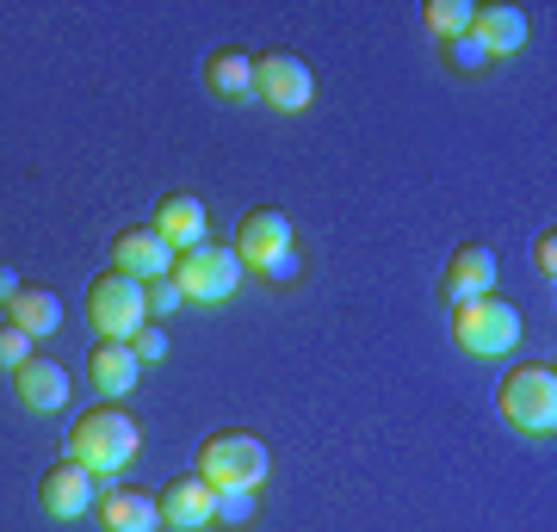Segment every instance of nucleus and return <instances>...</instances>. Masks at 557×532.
Instances as JSON below:
<instances>
[{"instance_id":"obj_1","label":"nucleus","mask_w":557,"mask_h":532,"mask_svg":"<svg viewBox=\"0 0 557 532\" xmlns=\"http://www.w3.org/2000/svg\"><path fill=\"white\" fill-rule=\"evenodd\" d=\"M69 458H75L81 471H94V477H119L131 471V458L143 453V428H137V415H124L119 403H100V409H87L69 428Z\"/></svg>"},{"instance_id":"obj_2","label":"nucleus","mask_w":557,"mask_h":532,"mask_svg":"<svg viewBox=\"0 0 557 532\" xmlns=\"http://www.w3.org/2000/svg\"><path fill=\"white\" fill-rule=\"evenodd\" d=\"M267 471H273V453L255 428H218L199 446V477L211 490H260Z\"/></svg>"},{"instance_id":"obj_3","label":"nucleus","mask_w":557,"mask_h":532,"mask_svg":"<svg viewBox=\"0 0 557 532\" xmlns=\"http://www.w3.org/2000/svg\"><path fill=\"white\" fill-rule=\"evenodd\" d=\"M168 279L180 285L186 304H230L248 285V267H242L236 242H199V248L174 255V273Z\"/></svg>"},{"instance_id":"obj_4","label":"nucleus","mask_w":557,"mask_h":532,"mask_svg":"<svg viewBox=\"0 0 557 532\" xmlns=\"http://www.w3.org/2000/svg\"><path fill=\"white\" fill-rule=\"evenodd\" d=\"M453 341H458V354H471V359L515 354L520 310L502 292H483V297H471V304H458V310H453Z\"/></svg>"},{"instance_id":"obj_5","label":"nucleus","mask_w":557,"mask_h":532,"mask_svg":"<svg viewBox=\"0 0 557 532\" xmlns=\"http://www.w3.org/2000/svg\"><path fill=\"white\" fill-rule=\"evenodd\" d=\"M502 415L515 421L520 434L533 440H552L557 434V372L539 359V366H515V372L502 378Z\"/></svg>"},{"instance_id":"obj_6","label":"nucleus","mask_w":557,"mask_h":532,"mask_svg":"<svg viewBox=\"0 0 557 532\" xmlns=\"http://www.w3.org/2000/svg\"><path fill=\"white\" fill-rule=\"evenodd\" d=\"M87 322H94V335L100 341H131L149 322V304H143V285L137 279H124L106 267L94 285H87Z\"/></svg>"},{"instance_id":"obj_7","label":"nucleus","mask_w":557,"mask_h":532,"mask_svg":"<svg viewBox=\"0 0 557 532\" xmlns=\"http://www.w3.org/2000/svg\"><path fill=\"white\" fill-rule=\"evenodd\" d=\"M255 99H267L273 112H304V106L317 99L310 62L292 57V50H267V57H255Z\"/></svg>"},{"instance_id":"obj_8","label":"nucleus","mask_w":557,"mask_h":532,"mask_svg":"<svg viewBox=\"0 0 557 532\" xmlns=\"http://www.w3.org/2000/svg\"><path fill=\"white\" fill-rule=\"evenodd\" d=\"M94 502H100V477L81 471L75 458H62V465H50L38 483V508L50 514V520H81V514H94Z\"/></svg>"},{"instance_id":"obj_9","label":"nucleus","mask_w":557,"mask_h":532,"mask_svg":"<svg viewBox=\"0 0 557 532\" xmlns=\"http://www.w3.org/2000/svg\"><path fill=\"white\" fill-rule=\"evenodd\" d=\"M112 273L137 279V285L168 279V273H174V248L156 236V223H131V230H119V236H112Z\"/></svg>"},{"instance_id":"obj_10","label":"nucleus","mask_w":557,"mask_h":532,"mask_svg":"<svg viewBox=\"0 0 557 532\" xmlns=\"http://www.w3.org/2000/svg\"><path fill=\"white\" fill-rule=\"evenodd\" d=\"M211 508H218V490H211L199 471L168 477V490L156 495L161 527H174V532H205V527H211Z\"/></svg>"},{"instance_id":"obj_11","label":"nucleus","mask_w":557,"mask_h":532,"mask_svg":"<svg viewBox=\"0 0 557 532\" xmlns=\"http://www.w3.org/2000/svg\"><path fill=\"white\" fill-rule=\"evenodd\" d=\"M496 292V255L483 242H458L446 255V273H440V304H471V297Z\"/></svg>"},{"instance_id":"obj_12","label":"nucleus","mask_w":557,"mask_h":532,"mask_svg":"<svg viewBox=\"0 0 557 532\" xmlns=\"http://www.w3.org/2000/svg\"><path fill=\"white\" fill-rule=\"evenodd\" d=\"M278 248H298V230H292V218H285V211L260 205V211H248V218L236 223V255H242V267H260V260H273Z\"/></svg>"},{"instance_id":"obj_13","label":"nucleus","mask_w":557,"mask_h":532,"mask_svg":"<svg viewBox=\"0 0 557 532\" xmlns=\"http://www.w3.org/2000/svg\"><path fill=\"white\" fill-rule=\"evenodd\" d=\"M156 236L174 248V255H186V248H199V242H211V211H205L193 193H168L156 205Z\"/></svg>"},{"instance_id":"obj_14","label":"nucleus","mask_w":557,"mask_h":532,"mask_svg":"<svg viewBox=\"0 0 557 532\" xmlns=\"http://www.w3.org/2000/svg\"><path fill=\"white\" fill-rule=\"evenodd\" d=\"M13 391H20V403L32 415H57L62 403H69V391H75V384H69V372H62L50 354H32L20 372H13Z\"/></svg>"},{"instance_id":"obj_15","label":"nucleus","mask_w":557,"mask_h":532,"mask_svg":"<svg viewBox=\"0 0 557 532\" xmlns=\"http://www.w3.org/2000/svg\"><path fill=\"white\" fill-rule=\"evenodd\" d=\"M143 378V359L131 354V341H94L87 347V384L100 396H131Z\"/></svg>"},{"instance_id":"obj_16","label":"nucleus","mask_w":557,"mask_h":532,"mask_svg":"<svg viewBox=\"0 0 557 532\" xmlns=\"http://www.w3.org/2000/svg\"><path fill=\"white\" fill-rule=\"evenodd\" d=\"M471 38L490 62L496 57H515L520 44H527V7L515 0H496V7H478V20H471Z\"/></svg>"},{"instance_id":"obj_17","label":"nucleus","mask_w":557,"mask_h":532,"mask_svg":"<svg viewBox=\"0 0 557 532\" xmlns=\"http://www.w3.org/2000/svg\"><path fill=\"white\" fill-rule=\"evenodd\" d=\"M205 87L223 106H248L255 99V57L248 50H211L205 57Z\"/></svg>"},{"instance_id":"obj_18","label":"nucleus","mask_w":557,"mask_h":532,"mask_svg":"<svg viewBox=\"0 0 557 532\" xmlns=\"http://www.w3.org/2000/svg\"><path fill=\"white\" fill-rule=\"evenodd\" d=\"M7 322H20L32 341L57 335V329H62V297L50 292V285H20L13 304H7Z\"/></svg>"},{"instance_id":"obj_19","label":"nucleus","mask_w":557,"mask_h":532,"mask_svg":"<svg viewBox=\"0 0 557 532\" xmlns=\"http://www.w3.org/2000/svg\"><path fill=\"white\" fill-rule=\"evenodd\" d=\"M100 527L106 532H161L156 495H143V490H106L100 495Z\"/></svg>"},{"instance_id":"obj_20","label":"nucleus","mask_w":557,"mask_h":532,"mask_svg":"<svg viewBox=\"0 0 557 532\" xmlns=\"http://www.w3.org/2000/svg\"><path fill=\"white\" fill-rule=\"evenodd\" d=\"M421 20H428V32H434L440 44H453V38L471 32L478 7H471V0H428V7H421Z\"/></svg>"},{"instance_id":"obj_21","label":"nucleus","mask_w":557,"mask_h":532,"mask_svg":"<svg viewBox=\"0 0 557 532\" xmlns=\"http://www.w3.org/2000/svg\"><path fill=\"white\" fill-rule=\"evenodd\" d=\"M260 520V490H218V508H211V527L248 532Z\"/></svg>"},{"instance_id":"obj_22","label":"nucleus","mask_w":557,"mask_h":532,"mask_svg":"<svg viewBox=\"0 0 557 532\" xmlns=\"http://www.w3.org/2000/svg\"><path fill=\"white\" fill-rule=\"evenodd\" d=\"M248 279H260V285H298V279H304V255H298V248H278L273 260L248 267Z\"/></svg>"},{"instance_id":"obj_23","label":"nucleus","mask_w":557,"mask_h":532,"mask_svg":"<svg viewBox=\"0 0 557 532\" xmlns=\"http://www.w3.org/2000/svg\"><path fill=\"white\" fill-rule=\"evenodd\" d=\"M32 354H38V341L25 335L20 322H0V372H20Z\"/></svg>"},{"instance_id":"obj_24","label":"nucleus","mask_w":557,"mask_h":532,"mask_svg":"<svg viewBox=\"0 0 557 532\" xmlns=\"http://www.w3.org/2000/svg\"><path fill=\"white\" fill-rule=\"evenodd\" d=\"M143 304H149V316H174L186 297H180L174 279H149V285H143Z\"/></svg>"},{"instance_id":"obj_25","label":"nucleus","mask_w":557,"mask_h":532,"mask_svg":"<svg viewBox=\"0 0 557 532\" xmlns=\"http://www.w3.org/2000/svg\"><path fill=\"white\" fill-rule=\"evenodd\" d=\"M446 62H453V69H465V75H471V69H483V50H478V38H471V32H465V38H453L446 44Z\"/></svg>"},{"instance_id":"obj_26","label":"nucleus","mask_w":557,"mask_h":532,"mask_svg":"<svg viewBox=\"0 0 557 532\" xmlns=\"http://www.w3.org/2000/svg\"><path fill=\"white\" fill-rule=\"evenodd\" d=\"M131 354H137V359H149V366H156V359H168V335H161V329H149V322H143L137 335H131Z\"/></svg>"},{"instance_id":"obj_27","label":"nucleus","mask_w":557,"mask_h":532,"mask_svg":"<svg viewBox=\"0 0 557 532\" xmlns=\"http://www.w3.org/2000/svg\"><path fill=\"white\" fill-rule=\"evenodd\" d=\"M533 267H539V273H545V279L557 273V230H545V236L533 242Z\"/></svg>"},{"instance_id":"obj_28","label":"nucleus","mask_w":557,"mask_h":532,"mask_svg":"<svg viewBox=\"0 0 557 532\" xmlns=\"http://www.w3.org/2000/svg\"><path fill=\"white\" fill-rule=\"evenodd\" d=\"M25 279L13 273V267H7V260H0V304H13V292H20Z\"/></svg>"}]
</instances>
